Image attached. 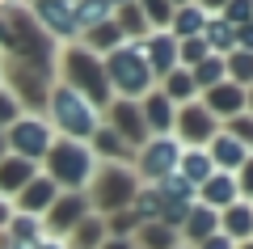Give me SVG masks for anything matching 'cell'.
I'll return each mask as SVG.
<instances>
[{"mask_svg":"<svg viewBox=\"0 0 253 249\" xmlns=\"http://www.w3.org/2000/svg\"><path fill=\"white\" fill-rule=\"evenodd\" d=\"M101 72H106L110 98L118 93L123 101H139L152 93V72H148V59L139 51V43H123L110 55H101Z\"/></svg>","mask_w":253,"mask_h":249,"instance_id":"obj_1","label":"cell"},{"mask_svg":"<svg viewBox=\"0 0 253 249\" xmlns=\"http://www.w3.org/2000/svg\"><path fill=\"white\" fill-rule=\"evenodd\" d=\"M46 123H51V131H59V140L89 144V135L101 127V114L68 85H51V93H46Z\"/></svg>","mask_w":253,"mask_h":249,"instance_id":"obj_2","label":"cell"},{"mask_svg":"<svg viewBox=\"0 0 253 249\" xmlns=\"http://www.w3.org/2000/svg\"><path fill=\"white\" fill-rule=\"evenodd\" d=\"M55 63H59V72H63L59 85H68L72 93H81L93 110H101V106L114 101V98H110V85H106V72H101V55L84 51L81 43H72L68 51H59Z\"/></svg>","mask_w":253,"mask_h":249,"instance_id":"obj_3","label":"cell"},{"mask_svg":"<svg viewBox=\"0 0 253 249\" xmlns=\"http://www.w3.org/2000/svg\"><path fill=\"white\" fill-rule=\"evenodd\" d=\"M42 160H46V178L63 190H84L89 178L97 173V156L89 152V144L76 140H51Z\"/></svg>","mask_w":253,"mask_h":249,"instance_id":"obj_4","label":"cell"},{"mask_svg":"<svg viewBox=\"0 0 253 249\" xmlns=\"http://www.w3.org/2000/svg\"><path fill=\"white\" fill-rule=\"evenodd\" d=\"M139 190V178L131 165H97V173L89 178V207H97V211H126L131 207V199H135Z\"/></svg>","mask_w":253,"mask_h":249,"instance_id":"obj_5","label":"cell"},{"mask_svg":"<svg viewBox=\"0 0 253 249\" xmlns=\"http://www.w3.org/2000/svg\"><path fill=\"white\" fill-rule=\"evenodd\" d=\"M51 140H55V131H51V123L42 114H21L13 127H4V152L30 160V165H38L46 156Z\"/></svg>","mask_w":253,"mask_h":249,"instance_id":"obj_6","label":"cell"},{"mask_svg":"<svg viewBox=\"0 0 253 249\" xmlns=\"http://www.w3.org/2000/svg\"><path fill=\"white\" fill-rule=\"evenodd\" d=\"M177 156H181V144L173 135H148L135 152V178H148V186L169 173H177Z\"/></svg>","mask_w":253,"mask_h":249,"instance_id":"obj_7","label":"cell"},{"mask_svg":"<svg viewBox=\"0 0 253 249\" xmlns=\"http://www.w3.org/2000/svg\"><path fill=\"white\" fill-rule=\"evenodd\" d=\"M173 140L186 144V148H207L211 135H219V118L207 114V106L203 101H186V106L173 110Z\"/></svg>","mask_w":253,"mask_h":249,"instance_id":"obj_8","label":"cell"},{"mask_svg":"<svg viewBox=\"0 0 253 249\" xmlns=\"http://www.w3.org/2000/svg\"><path fill=\"white\" fill-rule=\"evenodd\" d=\"M84 215H89V199H84V190H59V199L42 211V232L55 237V241H63Z\"/></svg>","mask_w":253,"mask_h":249,"instance_id":"obj_9","label":"cell"},{"mask_svg":"<svg viewBox=\"0 0 253 249\" xmlns=\"http://www.w3.org/2000/svg\"><path fill=\"white\" fill-rule=\"evenodd\" d=\"M30 17L38 21V30H42L46 38H63V43H76V17H72V4L68 0H38L34 9H30Z\"/></svg>","mask_w":253,"mask_h":249,"instance_id":"obj_10","label":"cell"},{"mask_svg":"<svg viewBox=\"0 0 253 249\" xmlns=\"http://www.w3.org/2000/svg\"><path fill=\"white\" fill-rule=\"evenodd\" d=\"M106 110H110V123H106V127L126 144V148L148 140V127H144V114H139V101H123V98H114Z\"/></svg>","mask_w":253,"mask_h":249,"instance_id":"obj_11","label":"cell"},{"mask_svg":"<svg viewBox=\"0 0 253 249\" xmlns=\"http://www.w3.org/2000/svg\"><path fill=\"white\" fill-rule=\"evenodd\" d=\"M139 51H144V59H148L152 80H156V76H169V72L177 68V43H173L169 30H152V34L139 43Z\"/></svg>","mask_w":253,"mask_h":249,"instance_id":"obj_12","label":"cell"},{"mask_svg":"<svg viewBox=\"0 0 253 249\" xmlns=\"http://www.w3.org/2000/svg\"><path fill=\"white\" fill-rule=\"evenodd\" d=\"M55 199H59V186H55L46 173H34V178H30L26 186L13 195V203H17L21 215H38V220H42V211L55 203Z\"/></svg>","mask_w":253,"mask_h":249,"instance_id":"obj_13","label":"cell"},{"mask_svg":"<svg viewBox=\"0 0 253 249\" xmlns=\"http://www.w3.org/2000/svg\"><path fill=\"white\" fill-rule=\"evenodd\" d=\"M199 101L207 106V114L232 118V114H245V106H249V89H241V85H232V80H219L215 89L199 93Z\"/></svg>","mask_w":253,"mask_h":249,"instance_id":"obj_14","label":"cell"},{"mask_svg":"<svg viewBox=\"0 0 253 249\" xmlns=\"http://www.w3.org/2000/svg\"><path fill=\"white\" fill-rule=\"evenodd\" d=\"M211 156V165H215V173H236L241 165H249V144H236L232 135H211L207 148H203Z\"/></svg>","mask_w":253,"mask_h":249,"instance_id":"obj_15","label":"cell"},{"mask_svg":"<svg viewBox=\"0 0 253 249\" xmlns=\"http://www.w3.org/2000/svg\"><path fill=\"white\" fill-rule=\"evenodd\" d=\"M173 110H177V106H173L161 89H152L148 98H139V114H144L148 135H169L173 131Z\"/></svg>","mask_w":253,"mask_h":249,"instance_id":"obj_16","label":"cell"},{"mask_svg":"<svg viewBox=\"0 0 253 249\" xmlns=\"http://www.w3.org/2000/svg\"><path fill=\"white\" fill-rule=\"evenodd\" d=\"M199 203L203 207H211V211H224V207H232V203H241V195H236V182H232V173H211L207 182H203L199 190Z\"/></svg>","mask_w":253,"mask_h":249,"instance_id":"obj_17","label":"cell"},{"mask_svg":"<svg viewBox=\"0 0 253 249\" xmlns=\"http://www.w3.org/2000/svg\"><path fill=\"white\" fill-rule=\"evenodd\" d=\"M219 232H224L232 245H241V241H249V232H253V207L245 203H232V207H224L219 211Z\"/></svg>","mask_w":253,"mask_h":249,"instance_id":"obj_18","label":"cell"},{"mask_svg":"<svg viewBox=\"0 0 253 249\" xmlns=\"http://www.w3.org/2000/svg\"><path fill=\"white\" fill-rule=\"evenodd\" d=\"M34 173H38V165H30V160H21V156H4L0 160V199L13 203V195H17Z\"/></svg>","mask_w":253,"mask_h":249,"instance_id":"obj_19","label":"cell"},{"mask_svg":"<svg viewBox=\"0 0 253 249\" xmlns=\"http://www.w3.org/2000/svg\"><path fill=\"white\" fill-rule=\"evenodd\" d=\"M199 38L207 43V51H211V55H219V59H224L228 51H236V30L228 26L219 13H211V17L203 21V34H199Z\"/></svg>","mask_w":253,"mask_h":249,"instance_id":"obj_20","label":"cell"},{"mask_svg":"<svg viewBox=\"0 0 253 249\" xmlns=\"http://www.w3.org/2000/svg\"><path fill=\"white\" fill-rule=\"evenodd\" d=\"M211 173H215V165H211V156H207L203 148H181V156H177V178H186L190 186L199 190Z\"/></svg>","mask_w":253,"mask_h":249,"instance_id":"obj_21","label":"cell"},{"mask_svg":"<svg viewBox=\"0 0 253 249\" xmlns=\"http://www.w3.org/2000/svg\"><path fill=\"white\" fill-rule=\"evenodd\" d=\"M215 228H219V215L211 211V207L194 203V207L186 211V220H181V228H177V232H186V241H190V245H199V241H207Z\"/></svg>","mask_w":253,"mask_h":249,"instance_id":"obj_22","label":"cell"},{"mask_svg":"<svg viewBox=\"0 0 253 249\" xmlns=\"http://www.w3.org/2000/svg\"><path fill=\"white\" fill-rule=\"evenodd\" d=\"M72 17H76V34H89V30L106 26V21L114 17V4H110V0H76Z\"/></svg>","mask_w":253,"mask_h":249,"instance_id":"obj_23","label":"cell"},{"mask_svg":"<svg viewBox=\"0 0 253 249\" xmlns=\"http://www.w3.org/2000/svg\"><path fill=\"white\" fill-rule=\"evenodd\" d=\"M203 21H207V13H203L199 4H177L173 17H169L173 43H181V38H199V34H203Z\"/></svg>","mask_w":253,"mask_h":249,"instance_id":"obj_24","label":"cell"},{"mask_svg":"<svg viewBox=\"0 0 253 249\" xmlns=\"http://www.w3.org/2000/svg\"><path fill=\"white\" fill-rule=\"evenodd\" d=\"M101 241H106V228H101V220H97V215H84V220L76 224V228L68 232L59 245H63V249H97Z\"/></svg>","mask_w":253,"mask_h":249,"instance_id":"obj_25","label":"cell"},{"mask_svg":"<svg viewBox=\"0 0 253 249\" xmlns=\"http://www.w3.org/2000/svg\"><path fill=\"white\" fill-rule=\"evenodd\" d=\"M161 93L173 101V106L199 101V89H194V80H190V72H186V68H173L169 76H161Z\"/></svg>","mask_w":253,"mask_h":249,"instance_id":"obj_26","label":"cell"},{"mask_svg":"<svg viewBox=\"0 0 253 249\" xmlns=\"http://www.w3.org/2000/svg\"><path fill=\"white\" fill-rule=\"evenodd\" d=\"M131 245L135 249H177V232L165 228V224H139Z\"/></svg>","mask_w":253,"mask_h":249,"instance_id":"obj_27","label":"cell"},{"mask_svg":"<svg viewBox=\"0 0 253 249\" xmlns=\"http://www.w3.org/2000/svg\"><path fill=\"white\" fill-rule=\"evenodd\" d=\"M123 43H126V38H123V30H118V26H114V17H110L106 26L89 30L81 47H84V51H93V55H110V51H114V47H123Z\"/></svg>","mask_w":253,"mask_h":249,"instance_id":"obj_28","label":"cell"},{"mask_svg":"<svg viewBox=\"0 0 253 249\" xmlns=\"http://www.w3.org/2000/svg\"><path fill=\"white\" fill-rule=\"evenodd\" d=\"M224 80H232V85H249L253 80V51H241V47H236V51H228L224 55Z\"/></svg>","mask_w":253,"mask_h":249,"instance_id":"obj_29","label":"cell"},{"mask_svg":"<svg viewBox=\"0 0 253 249\" xmlns=\"http://www.w3.org/2000/svg\"><path fill=\"white\" fill-rule=\"evenodd\" d=\"M190 80H194V89H199V93L215 89L219 80H224V59H219V55H207L203 63H194V68H190Z\"/></svg>","mask_w":253,"mask_h":249,"instance_id":"obj_30","label":"cell"},{"mask_svg":"<svg viewBox=\"0 0 253 249\" xmlns=\"http://www.w3.org/2000/svg\"><path fill=\"white\" fill-rule=\"evenodd\" d=\"M114 26L123 30L126 43H135V38H148V34H152V30H148V21H144V13H139L135 4H123V9H118V17H114Z\"/></svg>","mask_w":253,"mask_h":249,"instance_id":"obj_31","label":"cell"},{"mask_svg":"<svg viewBox=\"0 0 253 249\" xmlns=\"http://www.w3.org/2000/svg\"><path fill=\"white\" fill-rule=\"evenodd\" d=\"M135 9L144 13L148 30H169V17H173V4H169V0H135Z\"/></svg>","mask_w":253,"mask_h":249,"instance_id":"obj_32","label":"cell"},{"mask_svg":"<svg viewBox=\"0 0 253 249\" xmlns=\"http://www.w3.org/2000/svg\"><path fill=\"white\" fill-rule=\"evenodd\" d=\"M207 43H203V38H181V43H177V68H194V63H203V59H207Z\"/></svg>","mask_w":253,"mask_h":249,"instance_id":"obj_33","label":"cell"},{"mask_svg":"<svg viewBox=\"0 0 253 249\" xmlns=\"http://www.w3.org/2000/svg\"><path fill=\"white\" fill-rule=\"evenodd\" d=\"M219 17H224L232 30H245V26H249V17H253V0H228Z\"/></svg>","mask_w":253,"mask_h":249,"instance_id":"obj_34","label":"cell"},{"mask_svg":"<svg viewBox=\"0 0 253 249\" xmlns=\"http://www.w3.org/2000/svg\"><path fill=\"white\" fill-rule=\"evenodd\" d=\"M224 135H232L236 144H249L253 140V123H249V114H232L228 118V127H219Z\"/></svg>","mask_w":253,"mask_h":249,"instance_id":"obj_35","label":"cell"},{"mask_svg":"<svg viewBox=\"0 0 253 249\" xmlns=\"http://www.w3.org/2000/svg\"><path fill=\"white\" fill-rule=\"evenodd\" d=\"M17 118H21V106H17V98L0 89V131H4V127H13Z\"/></svg>","mask_w":253,"mask_h":249,"instance_id":"obj_36","label":"cell"},{"mask_svg":"<svg viewBox=\"0 0 253 249\" xmlns=\"http://www.w3.org/2000/svg\"><path fill=\"white\" fill-rule=\"evenodd\" d=\"M199 249H236V245H232V241L224 237V232H211L207 241H199Z\"/></svg>","mask_w":253,"mask_h":249,"instance_id":"obj_37","label":"cell"},{"mask_svg":"<svg viewBox=\"0 0 253 249\" xmlns=\"http://www.w3.org/2000/svg\"><path fill=\"white\" fill-rule=\"evenodd\" d=\"M194 4H199V9L211 17V13H224V4H228V0H194Z\"/></svg>","mask_w":253,"mask_h":249,"instance_id":"obj_38","label":"cell"},{"mask_svg":"<svg viewBox=\"0 0 253 249\" xmlns=\"http://www.w3.org/2000/svg\"><path fill=\"white\" fill-rule=\"evenodd\" d=\"M9 220H13V203H9V199H0V232H4Z\"/></svg>","mask_w":253,"mask_h":249,"instance_id":"obj_39","label":"cell"},{"mask_svg":"<svg viewBox=\"0 0 253 249\" xmlns=\"http://www.w3.org/2000/svg\"><path fill=\"white\" fill-rule=\"evenodd\" d=\"M97 249H135V245H131V241H114V237H106Z\"/></svg>","mask_w":253,"mask_h":249,"instance_id":"obj_40","label":"cell"},{"mask_svg":"<svg viewBox=\"0 0 253 249\" xmlns=\"http://www.w3.org/2000/svg\"><path fill=\"white\" fill-rule=\"evenodd\" d=\"M34 249H63V245H59V241H55V237H42V241H38Z\"/></svg>","mask_w":253,"mask_h":249,"instance_id":"obj_41","label":"cell"},{"mask_svg":"<svg viewBox=\"0 0 253 249\" xmlns=\"http://www.w3.org/2000/svg\"><path fill=\"white\" fill-rule=\"evenodd\" d=\"M110 4H114V9H123V4H135V0H110Z\"/></svg>","mask_w":253,"mask_h":249,"instance_id":"obj_42","label":"cell"},{"mask_svg":"<svg viewBox=\"0 0 253 249\" xmlns=\"http://www.w3.org/2000/svg\"><path fill=\"white\" fill-rule=\"evenodd\" d=\"M4 156H9V152H4V131H0V160H4Z\"/></svg>","mask_w":253,"mask_h":249,"instance_id":"obj_43","label":"cell"},{"mask_svg":"<svg viewBox=\"0 0 253 249\" xmlns=\"http://www.w3.org/2000/svg\"><path fill=\"white\" fill-rule=\"evenodd\" d=\"M169 4H173V9H177V4H194V0H169Z\"/></svg>","mask_w":253,"mask_h":249,"instance_id":"obj_44","label":"cell"},{"mask_svg":"<svg viewBox=\"0 0 253 249\" xmlns=\"http://www.w3.org/2000/svg\"><path fill=\"white\" fill-rule=\"evenodd\" d=\"M17 4H26V0H17ZM30 4H38V0H30Z\"/></svg>","mask_w":253,"mask_h":249,"instance_id":"obj_45","label":"cell"},{"mask_svg":"<svg viewBox=\"0 0 253 249\" xmlns=\"http://www.w3.org/2000/svg\"><path fill=\"white\" fill-rule=\"evenodd\" d=\"M68 4H76V0H68Z\"/></svg>","mask_w":253,"mask_h":249,"instance_id":"obj_46","label":"cell"}]
</instances>
